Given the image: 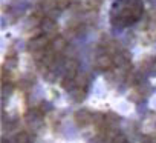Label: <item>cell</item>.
<instances>
[{"instance_id": "cell-1", "label": "cell", "mask_w": 156, "mask_h": 143, "mask_svg": "<svg viewBox=\"0 0 156 143\" xmlns=\"http://www.w3.org/2000/svg\"><path fill=\"white\" fill-rule=\"evenodd\" d=\"M40 31L44 32L48 37H49V36H54L55 31H57V23H55V20L51 19V17H43L41 22H40Z\"/></svg>"}, {"instance_id": "cell-2", "label": "cell", "mask_w": 156, "mask_h": 143, "mask_svg": "<svg viewBox=\"0 0 156 143\" xmlns=\"http://www.w3.org/2000/svg\"><path fill=\"white\" fill-rule=\"evenodd\" d=\"M75 120H76L78 125L84 126V125L94 122V114H92L89 109H80V111L75 112Z\"/></svg>"}, {"instance_id": "cell-3", "label": "cell", "mask_w": 156, "mask_h": 143, "mask_svg": "<svg viewBox=\"0 0 156 143\" xmlns=\"http://www.w3.org/2000/svg\"><path fill=\"white\" fill-rule=\"evenodd\" d=\"M113 65V58L109 55V54H100L98 58H97V68L101 69V71H107L110 66Z\"/></svg>"}, {"instance_id": "cell-4", "label": "cell", "mask_w": 156, "mask_h": 143, "mask_svg": "<svg viewBox=\"0 0 156 143\" xmlns=\"http://www.w3.org/2000/svg\"><path fill=\"white\" fill-rule=\"evenodd\" d=\"M51 46H52V49H54L55 52H61V51H64V49L67 48V42H66V39H64V37L57 36V37H54V39H52Z\"/></svg>"}, {"instance_id": "cell-5", "label": "cell", "mask_w": 156, "mask_h": 143, "mask_svg": "<svg viewBox=\"0 0 156 143\" xmlns=\"http://www.w3.org/2000/svg\"><path fill=\"white\" fill-rule=\"evenodd\" d=\"M69 94L72 96V100H75V102H78V103L83 102V100L86 99V89H84V88H76V86H75Z\"/></svg>"}, {"instance_id": "cell-6", "label": "cell", "mask_w": 156, "mask_h": 143, "mask_svg": "<svg viewBox=\"0 0 156 143\" xmlns=\"http://www.w3.org/2000/svg\"><path fill=\"white\" fill-rule=\"evenodd\" d=\"M17 65H19V60H17V57H6V60H5V63H3V69H16L17 68Z\"/></svg>"}, {"instance_id": "cell-7", "label": "cell", "mask_w": 156, "mask_h": 143, "mask_svg": "<svg viewBox=\"0 0 156 143\" xmlns=\"http://www.w3.org/2000/svg\"><path fill=\"white\" fill-rule=\"evenodd\" d=\"M16 143H31V137L28 132H19L16 135Z\"/></svg>"}, {"instance_id": "cell-8", "label": "cell", "mask_w": 156, "mask_h": 143, "mask_svg": "<svg viewBox=\"0 0 156 143\" xmlns=\"http://www.w3.org/2000/svg\"><path fill=\"white\" fill-rule=\"evenodd\" d=\"M69 5H70L69 0H57V8H58V9H61V11H63V9H66Z\"/></svg>"}, {"instance_id": "cell-9", "label": "cell", "mask_w": 156, "mask_h": 143, "mask_svg": "<svg viewBox=\"0 0 156 143\" xmlns=\"http://www.w3.org/2000/svg\"><path fill=\"white\" fill-rule=\"evenodd\" d=\"M40 111L44 114V112H49V111H52V105L51 103H48V102H41V105H40Z\"/></svg>"}, {"instance_id": "cell-10", "label": "cell", "mask_w": 156, "mask_h": 143, "mask_svg": "<svg viewBox=\"0 0 156 143\" xmlns=\"http://www.w3.org/2000/svg\"><path fill=\"white\" fill-rule=\"evenodd\" d=\"M19 85H20V89H23V91H29V89L32 88V85H31L29 80H23V82H20Z\"/></svg>"}]
</instances>
